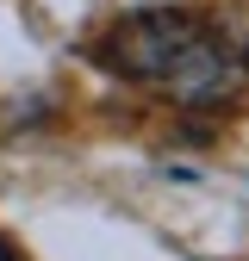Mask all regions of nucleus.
Here are the masks:
<instances>
[{"mask_svg": "<svg viewBox=\"0 0 249 261\" xmlns=\"http://www.w3.org/2000/svg\"><path fill=\"white\" fill-rule=\"evenodd\" d=\"M156 87L187 112H231L249 93V44H231L218 25H193Z\"/></svg>", "mask_w": 249, "mask_h": 261, "instance_id": "1", "label": "nucleus"}, {"mask_svg": "<svg viewBox=\"0 0 249 261\" xmlns=\"http://www.w3.org/2000/svg\"><path fill=\"white\" fill-rule=\"evenodd\" d=\"M200 19L181 13V7H143L131 19H118L106 38H100V69L124 75V81H162V69L175 62V50L187 44V31Z\"/></svg>", "mask_w": 249, "mask_h": 261, "instance_id": "2", "label": "nucleus"}, {"mask_svg": "<svg viewBox=\"0 0 249 261\" xmlns=\"http://www.w3.org/2000/svg\"><path fill=\"white\" fill-rule=\"evenodd\" d=\"M0 261H19V255H13V249H7V243H0Z\"/></svg>", "mask_w": 249, "mask_h": 261, "instance_id": "3", "label": "nucleus"}]
</instances>
